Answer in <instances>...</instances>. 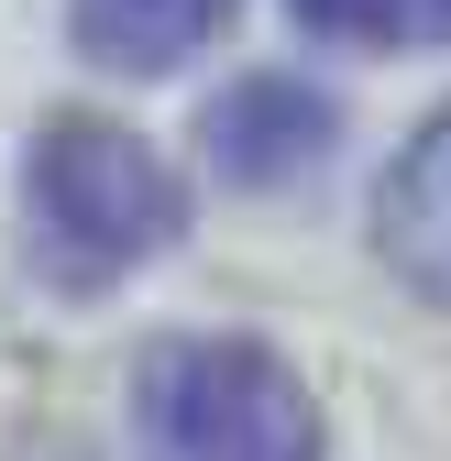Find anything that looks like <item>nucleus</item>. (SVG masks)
<instances>
[{
	"label": "nucleus",
	"mask_w": 451,
	"mask_h": 461,
	"mask_svg": "<svg viewBox=\"0 0 451 461\" xmlns=\"http://www.w3.org/2000/svg\"><path fill=\"white\" fill-rule=\"evenodd\" d=\"M23 220H33L44 275L88 297V285H122L188 230V187L165 176V154L143 132L99 122V110H55L23 165Z\"/></svg>",
	"instance_id": "f257e3e1"
},
{
	"label": "nucleus",
	"mask_w": 451,
	"mask_h": 461,
	"mask_svg": "<svg viewBox=\"0 0 451 461\" xmlns=\"http://www.w3.org/2000/svg\"><path fill=\"white\" fill-rule=\"evenodd\" d=\"M133 450L143 461H319V407L264 340L177 330L133 374Z\"/></svg>",
	"instance_id": "f03ea898"
},
{
	"label": "nucleus",
	"mask_w": 451,
	"mask_h": 461,
	"mask_svg": "<svg viewBox=\"0 0 451 461\" xmlns=\"http://www.w3.org/2000/svg\"><path fill=\"white\" fill-rule=\"evenodd\" d=\"M330 143H342V110H330L308 77H243L209 110V165L232 187H298Z\"/></svg>",
	"instance_id": "7ed1b4c3"
},
{
	"label": "nucleus",
	"mask_w": 451,
	"mask_h": 461,
	"mask_svg": "<svg viewBox=\"0 0 451 461\" xmlns=\"http://www.w3.org/2000/svg\"><path fill=\"white\" fill-rule=\"evenodd\" d=\"M374 242L451 319V110H429L419 143L397 154V176H385V198H374Z\"/></svg>",
	"instance_id": "20e7f679"
},
{
	"label": "nucleus",
	"mask_w": 451,
	"mask_h": 461,
	"mask_svg": "<svg viewBox=\"0 0 451 461\" xmlns=\"http://www.w3.org/2000/svg\"><path fill=\"white\" fill-rule=\"evenodd\" d=\"M78 55L88 67H122V77H165L232 23V0H67Z\"/></svg>",
	"instance_id": "39448f33"
},
{
	"label": "nucleus",
	"mask_w": 451,
	"mask_h": 461,
	"mask_svg": "<svg viewBox=\"0 0 451 461\" xmlns=\"http://www.w3.org/2000/svg\"><path fill=\"white\" fill-rule=\"evenodd\" d=\"M287 12L330 44H364V55H419L451 44V0H287Z\"/></svg>",
	"instance_id": "423d86ee"
}]
</instances>
